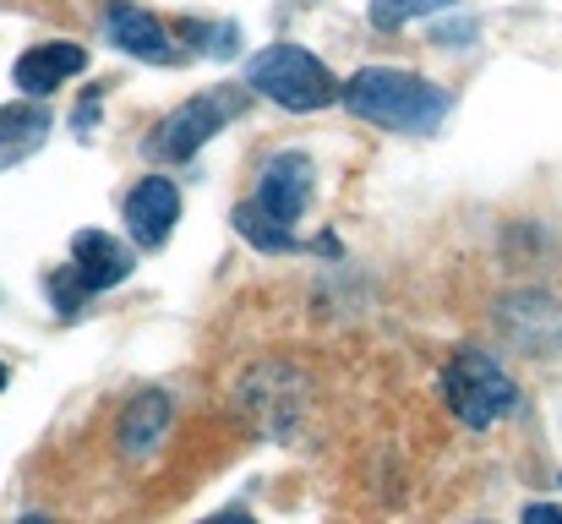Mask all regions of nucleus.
I'll use <instances>...</instances> for the list:
<instances>
[{"label":"nucleus","instance_id":"1","mask_svg":"<svg viewBox=\"0 0 562 524\" xmlns=\"http://www.w3.org/2000/svg\"><path fill=\"white\" fill-rule=\"evenodd\" d=\"M350 115L387 126V132H437L442 115H448V93L415 71H398V66H367L345 82V99H339Z\"/></svg>","mask_w":562,"mask_h":524},{"label":"nucleus","instance_id":"2","mask_svg":"<svg viewBox=\"0 0 562 524\" xmlns=\"http://www.w3.org/2000/svg\"><path fill=\"white\" fill-rule=\"evenodd\" d=\"M246 88L273 99V104H284V110H295V115L328 110V104L345 99V82L301 44H273V49L251 55L246 60Z\"/></svg>","mask_w":562,"mask_h":524},{"label":"nucleus","instance_id":"3","mask_svg":"<svg viewBox=\"0 0 562 524\" xmlns=\"http://www.w3.org/2000/svg\"><path fill=\"white\" fill-rule=\"evenodd\" d=\"M442 399H448V410L464 421V426H497L503 415H514V404H519V388H514V377L486 355V349H464V355H453L448 360V371H442Z\"/></svg>","mask_w":562,"mask_h":524},{"label":"nucleus","instance_id":"4","mask_svg":"<svg viewBox=\"0 0 562 524\" xmlns=\"http://www.w3.org/2000/svg\"><path fill=\"white\" fill-rule=\"evenodd\" d=\"M257 371H262L268 388H257V377L246 371V377H240V410H246L268 437H290L295 421H301V410H306V382L290 388V393H279V382L290 377V366H284V360H262Z\"/></svg>","mask_w":562,"mask_h":524},{"label":"nucleus","instance_id":"5","mask_svg":"<svg viewBox=\"0 0 562 524\" xmlns=\"http://www.w3.org/2000/svg\"><path fill=\"white\" fill-rule=\"evenodd\" d=\"M240 104L235 99H224V93H196V99H187L165 126H159V137H154V154L159 159H191L229 115H235Z\"/></svg>","mask_w":562,"mask_h":524},{"label":"nucleus","instance_id":"6","mask_svg":"<svg viewBox=\"0 0 562 524\" xmlns=\"http://www.w3.org/2000/svg\"><path fill=\"white\" fill-rule=\"evenodd\" d=\"M306 202H312V159H306L301 148L273 154L268 170H262V186H257V208L290 230V224L306 213Z\"/></svg>","mask_w":562,"mask_h":524},{"label":"nucleus","instance_id":"7","mask_svg":"<svg viewBox=\"0 0 562 524\" xmlns=\"http://www.w3.org/2000/svg\"><path fill=\"white\" fill-rule=\"evenodd\" d=\"M176 219H181V191H176V180L148 175V180L132 186V197H126V230H132L137 246H165L170 230H176Z\"/></svg>","mask_w":562,"mask_h":524},{"label":"nucleus","instance_id":"8","mask_svg":"<svg viewBox=\"0 0 562 524\" xmlns=\"http://www.w3.org/2000/svg\"><path fill=\"white\" fill-rule=\"evenodd\" d=\"M132 246L115 241L110 230H77L71 235V274L82 279V290H115L126 274H132Z\"/></svg>","mask_w":562,"mask_h":524},{"label":"nucleus","instance_id":"9","mask_svg":"<svg viewBox=\"0 0 562 524\" xmlns=\"http://www.w3.org/2000/svg\"><path fill=\"white\" fill-rule=\"evenodd\" d=\"M77 71H88V49L82 44H66V38H49V44H33V49H22L16 55V88L27 93V99H44V93H55L66 77H77Z\"/></svg>","mask_w":562,"mask_h":524},{"label":"nucleus","instance_id":"10","mask_svg":"<svg viewBox=\"0 0 562 524\" xmlns=\"http://www.w3.org/2000/svg\"><path fill=\"white\" fill-rule=\"evenodd\" d=\"M170 415H176V404H170V393H159V388H143L126 410H121V459H148L159 443H165V432H170Z\"/></svg>","mask_w":562,"mask_h":524},{"label":"nucleus","instance_id":"11","mask_svg":"<svg viewBox=\"0 0 562 524\" xmlns=\"http://www.w3.org/2000/svg\"><path fill=\"white\" fill-rule=\"evenodd\" d=\"M104 27H110V44H121V49H126V55H137V60H154V66H170V60H176L170 33H165V27H159V16H148L143 5L115 0V5L104 11Z\"/></svg>","mask_w":562,"mask_h":524},{"label":"nucleus","instance_id":"12","mask_svg":"<svg viewBox=\"0 0 562 524\" xmlns=\"http://www.w3.org/2000/svg\"><path fill=\"white\" fill-rule=\"evenodd\" d=\"M49 126L55 121H49L44 104H0V170H11L27 154H38L44 137H49Z\"/></svg>","mask_w":562,"mask_h":524},{"label":"nucleus","instance_id":"13","mask_svg":"<svg viewBox=\"0 0 562 524\" xmlns=\"http://www.w3.org/2000/svg\"><path fill=\"white\" fill-rule=\"evenodd\" d=\"M503 323H508V334L530 349V355H536V349H541V355H558V345L541 334V323H562V306L552 296H514V301L503 306Z\"/></svg>","mask_w":562,"mask_h":524},{"label":"nucleus","instance_id":"14","mask_svg":"<svg viewBox=\"0 0 562 524\" xmlns=\"http://www.w3.org/2000/svg\"><path fill=\"white\" fill-rule=\"evenodd\" d=\"M235 230H240L257 252H295V246H301V241H295L279 219H268L257 202H240V208H235Z\"/></svg>","mask_w":562,"mask_h":524},{"label":"nucleus","instance_id":"15","mask_svg":"<svg viewBox=\"0 0 562 524\" xmlns=\"http://www.w3.org/2000/svg\"><path fill=\"white\" fill-rule=\"evenodd\" d=\"M442 5H453V0H372V22L382 33H393V27H404V22H415V16H431V11H442Z\"/></svg>","mask_w":562,"mask_h":524},{"label":"nucleus","instance_id":"16","mask_svg":"<svg viewBox=\"0 0 562 524\" xmlns=\"http://www.w3.org/2000/svg\"><path fill=\"white\" fill-rule=\"evenodd\" d=\"M82 296H88V290H82V279H77L71 268H66V274H49V301H55V312H60V317H77Z\"/></svg>","mask_w":562,"mask_h":524},{"label":"nucleus","instance_id":"17","mask_svg":"<svg viewBox=\"0 0 562 524\" xmlns=\"http://www.w3.org/2000/svg\"><path fill=\"white\" fill-rule=\"evenodd\" d=\"M525 524H562V509L558 503H530V509H525Z\"/></svg>","mask_w":562,"mask_h":524},{"label":"nucleus","instance_id":"18","mask_svg":"<svg viewBox=\"0 0 562 524\" xmlns=\"http://www.w3.org/2000/svg\"><path fill=\"white\" fill-rule=\"evenodd\" d=\"M202 524H257L246 509H224V514H213V520H202Z\"/></svg>","mask_w":562,"mask_h":524},{"label":"nucleus","instance_id":"19","mask_svg":"<svg viewBox=\"0 0 562 524\" xmlns=\"http://www.w3.org/2000/svg\"><path fill=\"white\" fill-rule=\"evenodd\" d=\"M93 115H99V99H82V110H77V132H88Z\"/></svg>","mask_w":562,"mask_h":524},{"label":"nucleus","instance_id":"20","mask_svg":"<svg viewBox=\"0 0 562 524\" xmlns=\"http://www.w3.org/2000/svg\"><path fill=\"white\" fill-rule=\"evenodd\" d=\"M16 524H49V520H38V514H27V520H16Z\"/></svg>","mask_w":562,"mask_h":524},{"label":"nucleus","instance_id":"21","mask_svg":"<svg viewBox=\"0 0 562 524\" xmlns=\"http://www.w3.org/2000/svg\"><path fill=\"white\" fill-rule=\"evenodd\" d=\"M0 388H5V366H0Z\"/></svg>","mask_w":562,"mask_h":524}]
</instances>
